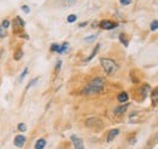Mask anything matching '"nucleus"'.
<instances>
[{
	"mask_svg": "<svg viewBox=\"0 0 158 149\" xmlns=\"http://www.w3.org/2000/svg\"><path fill=\"white\" fill-rule=\"evenodd\" d=\"M105 86V79L103 78H94L83 90V93L85 95H95V93H100L103 90Z\"/></svg>",
	"mask_w": 158,
	"mask_h": 149,
	"instance_id": "obj_1",
	"label": "nucleus"
},
{
	"mask_svg": "<svg viewBox=\"0 0 158 149\" xmlns=\"http://www.w3.org/2000/svg\"><path fill=\"white\" fill-rule=\"evenodd\" d=\"M101 62V66L105 70V73L108 75H113L117 70H118V64L116 63V61L111 59V58H101L100 59Z\"/></svg>",
	"mask_w": 158,
	"mask_h": 149,
	"instance_id": "obj_2",
	"label": "nucleus"
},
{
	"mask_svg": "<svg viewBox=\"0 0 158 149\" xmlns=\"http://www.w3.org/2000/svg\"><path fill=\"white\" fill-rule=\"evenodd\" d=\"M85 126L88 129H91V130L94 131H100L103 129V123L99 118H89L85 121Z\"/></svg>",
	"mask_w": 158,
	"mask_h": 149,
	"instance_id": "obj_3",
	"label": "nucleus"
},
{
	"mask_svg": "<svg viewBox=\"0 0 158 149\" xmlns=\"http://www.w3.org/2000/svg\"><path fill=\"white\" fill-rule=\"evenodd\" d=\"M99 26L102 28V29L110 30V29L116 28V27L118 26V23H116V22H113V21H110V19H103V21H101V22H100Z\"/></svg>",
	"mask_w": 158,
	"mask_h": 149,
	"instance_id": "obj_4",
	"label": "nucleus"
},
{
	"mask_svg": "<svg viewBox=\"0 0 158 149\" xmlns=\"http://www.w3.org/2000/svg\"><path fill=\"white\" fill-rule=\"evenodd\" d=\"M71 141H72V143H73L74 149H85L84 143H83V139H81V138H79L78 136L73 135V136L71 137Z\"/></svg>",
	"mask_w": 158,
	"mask_h": 149,
	"instance_id": "obj_5",
	"label": "nucleus"
},
{
	"mask_svg": "<svg viewBox=\"0 0 158 149\" xmlns=\"http://www.w3.org/2000/svg\"><path fill=\"white\" fill-rule=\"evenodd\" d=\"M24 143H26V137L24 136H22V135H19V136H16L15 137V139H14V144L16 146V147H23L24 146Z\"/></svg>",
	"mask_w": 158,
	"mask_h": 149,
	"instance_id": "obj_6",
	"label": "nucleus"
},
{
	"mask_svg": "<svg viewBox=\"0 0 158 149\" xmlns=\"http://www.w3.org/2000/svg\"><path fill=\"white\" fill-rule=\"evenodd\" d=\"M118 135H119L118 129H113V130H111L110 131V133H108V136H107V141H108V142H112Z\"/></svg>",
	"mask_w": 158,
	"mask_h": 149,
	"instance_id": "obj_7",
	"label": "nucleus"
},
{
	"mask_svg": "<svg viewBox=\"0 0 158 149\" xmlns=\"http://www.w3.org/2000/svg\"><path fill=\"white\" fill-rule=\"evenodd\" d=\"M117 99H118L120 103H125V102L129 101V95L127 92H120L118 95V97H117Z\"/></svg>",
	"mask_w": 158,
	"mask_h": 149,
	"instance_id": "obj_8",
	"label": "nucleus"
},
{
	"mask_svg": "<svg viewBox=\"0 0 158 149\" xmlns=\"http://www.w3.org/2000/svg\"><path fill=\"white\" fill-rule=\"evenodd\" d=\"M128 106H129V104H123V106H119V107H117V108L114 109V114H116V115H120V114L125 113L127 108H128Z\"/></svg>",
	"mask_w": 158,
	"mask_h": 149,
	"instance_id": "obj_9",
	"label": "nucleus"
},
{
	"mask_svg": "<svg viewBox=\"0 0 158 149\" xmlns=\"http://www.w3.org/2000/svg\"><path fill=\"white\" fill-rule=\"evenodd\" d=\"M45 146H46V141L44 139V138H39L37 142H35V149H44L45 148Z\"/></svg>",
	"mask_w": 158,
	"mask_h": 149,
	"instance_id": "obj_10",
	"label": "nucleus"
},
{
	"mask_svg": "<svg viewBox=\"0 0 158 149\" xmlns=\"http://www.w3.org/2000/svg\"><path fill=\"white\" fill-rule=\"evenodd\" d=\"M68 50V42H63L62 45H60V50H59V54H66Z\"/></svg>",
	"mask_w": 158,
	"mask_h": 149,
	"instance_id": "obj_11",
	"label": "nucleus"
},
{
	"mask_svg": "<svg viewBox=\"0 0 158 149\" xmlns=\"http://www.w3.org/2000/svg\"><path fill=\"white\" fill-rule=\"evenodd\" d=\"M99 49H100V44H98V45L95 46V49H94V51H93V54H91L90 56H89V57H88V58H86V62H89V61H91V59H93V58L95 57V55H96V54H98V51H99Z\"/></svg>",
	"mask_w": 158,
	"mask_h": 149,
	"instance_id": "obj_12",
	"label": "nucleus"
},
{
	"mask_svg": "<svg viewBox=\"0 0 158 149\" xmlns=\"http://www.w3.org/2000/svg\"><path fill=\"white\" fill-rule=\"evenodd\" d=\"M22 56H23V51H22L21 49H19V50L15 52V55H14V58H15L16 61H20L21 58H22Z\"/></svg>",
	"mask_w": 158,
	"mask_h": 149,
	"instance_id": "obj_13",
	"label": "nucleus"
},
{
	"mask_svg": "<svg viewBox=\"0 0 158 149\" xmlns=\"http://www.w3.org/2000/svg\"><path fill=\"white\" fill-rule=\"evenodd\" d=\"M150 29H151L152 32H153V30H157V29H158V21H157V19H155V21H152V22H151Z\"/></svg>",
	"mask_w": 158,
	"mask_h": 149,
	"instance_id": "obj_14",
	"label": "nucleus"
},
{
	"mask_svg": "<svg viewBox=\"0 0 158 149\" xmlns=\"http://www.w3.org/2000/svg\"><path fill=\"white\" fill-rule=\"evenodd\" d=\"M119 40L123 42V45H124V46H128V39H127V37H125L123 33L119 35Z\"/></svg>",
	"mask_w": 158,
	"mask_h": 149,
	"instance_id": "obj_15",
	"label": "nucleus"
},
{
	"mask_svg": "<svg viewBox=\"0 0 158 149\" xmlns=\"http://www.w3.org/2000/svg\"><path fill=\"white\" fill-rule=\"evenodd\" d=\"M17 129H19V131H21V132H24V131L27 130V126H26L24 123H20V124L17 125Z\"/></svg>",
	"mask_w": 158,
	"mask_h": 149,
	"instance_id": "obj_16",
	"label": "nucleus"
},
{
	"mask_svg": "<svg viewBox=\"0 0 158 149\" xmlns=\"http://www.w3.org/2000/svg\"><path fill=\"white\" fill-rule=\"evenodd\" d=\"M1 27H2L4 29H7V28L10 27V21H7V19H4V21L1 22Z\"/></svg>",
	"mask_w": 158,
	"mask_h": 149,
	"instance_id": "obj_17",
	"label": "nucleus"
},
{
	"mask_svg": "<svg viewBox=\"0 0 158 149\" xmlns=\"http://www.w3.org/2000/svg\"><path fill=\"white\" fill-rule=\"evenodd\" d=\"M50 50H51L52 52H59L60 45L59 44H52V45H51V47H50Z\"/></svg>",
	"mask_w": 158,
	"mask_h": 149,
	"instance_id": "obj_18",
	"label": "nucleus"
},
{
	"mask_svg": "<svg viewBox=\"0 0 158 149\" xmlns=\"http://www.w3.org/2000/svg\"><path fill=\"white\" fill-rule=\"evenodd\" d=\"M77 21V16L76 15H69L68 17H67V22L68 23H73V22H76Z\"/></svg>",
	"mask_w": 158,
	"mask_h": 149,
	"instance_id": "obj_19",
	"label": "nucleus"
},
{
	"mask_svg": "<svg viewBox=\"0 0 158 149\" xmlns=\"http://www.w3.org/2000/svg\"><path fill=\"white\" fill-rule=\"evenodd\" d=\"M27 73H28V68H24V70H23V73H22V74H21V76H20V79H19V81H22V80H23V78H24V76H26V75H27Z\"/></svg>",
	"mask_w": 158,
	"mask_h": 149,
	"instance_id": "obj_20",
	"label": "nucleus"
},
{
	"mask_svg": "<svg viewBox=\"0 0 158 149\" xmlns=\"http://www.w3.org/2000/svg\"><path fill=\"white\" fill-rule=\"evenodd\" d=\"M38 80H39V78H35V79H33V80H32V81L29 83V85L27 86V89H31V87H32V86H33V85H34V84H35V83H37Z\"/></svg>",
	"mask_w": 158,
	"mask_h": 149,
	"instance_id": "obj_21",
	"label": "nucleus"
},
{
	"mask_svg": "<svg viewBox=\"0 0 158 149\" xmlns=\"http://www.w3.org/2000/svg\"><path fill=\"white\" fill-rule=\"evenodd\" d=\"M119 1H120V4H122V5H124V6L130 5V4H131V0H119Z\"/></svg>",
	"mask_w": 158,
	"mask_h": 149,
	"instance_id": "obj_22",
	"label": "nucleus"
},
{
	"mask_svg": "<svg viewBox=\"0 0 158 149\" xmlns=\"http://www.w3.org/2000/svg\"><path fill=\"white\" fill-rule=\"evenodd\" d=\"M95 39H96V35H93V37H88V38H85L84 40L89 42V41H93V40H95Z\"/></svg>",
	"mask_w": 158,
	"mask_h": 149,
	"instance_id": "obj_23",
	"label": "nucleus"
},
{
	"mask_svg": "<svg viewBox=\"0 0 158 149\" xmlns=\"http://www.w3.org/2000/svg\"><path fill=\"white\" fill-rule=\"evenodd\" d=\"M5 34H6V33H5V29L0 26V38H4L5 37Z\"/></svg>",
	"mask_w": 158,
	"mask_h": 149,
	"instance_id": "obj_24",
	"label": "nucleus"
},
{
	"mask_svg": "<svg viewBox=\"0 0 158 149\" xmlns=\"http://www.w3.org/2000/svg\"><path fill=\"white\" fill-rule=\"evenodd\" d=\"M22 10H23L26 14H29V11H31V10H29V7H28L27 5H23V6H22Z\"/></svg>",
	"mask_w": 158,
	"mask_h": 149,
	"instance_id": "obj_25",
	"label": "nucleus"
},
{
	"mask_svg": "<svg viewBox=\"0 0 158 149\" xmlns=\"http://www.w3.org/2000/svg\"><path fill=\"white\" fill-rule=\"evenodd\" d=\"M60 68H61V61H57V64H56V73L60 72Z\"/></svg>",
	"mask_w": 158,
	"mask_h": 149,
	"instance_id": "obj_26",
	"label": "nucleus"
},
{
	"mask_svg": "<svg viewBox=\"0 0 158 149\" xmlns=\"http://www.w3.org/2000/svg\"><path fill=\"white\" fill-rule=\"evenodd\" d=\"M64 1H66L67 4H69V5H71V4H73V2L76 1V0H64Z\"/></svg>",
	"mask_w": 158,
	"mask_h": 149,
	"instance_id": "obj_27",
	"label": "nucleus"
},
{
	"mask_svg": "<svg viewBox=\"0 0 158 149\" xmlns=\"http://www.w3.org/2000/svg\"><path fill=\"white\" fill-rule=\"evenodd\" d=\"M79 26H80V27H84V26H86V22H83V23H80Z\"/></svg>",
	"mask_w": 158,
	"mask_h": 149,
	"instance_id": "obj_28",
	"label": "nucleus"
}]
</instances>
